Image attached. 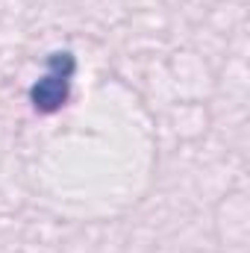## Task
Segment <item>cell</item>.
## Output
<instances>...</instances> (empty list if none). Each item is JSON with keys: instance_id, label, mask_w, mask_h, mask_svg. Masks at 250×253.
<instances>
[{"instance_id": "obj_1", "label": "cell", "mask_w": 250, "mask_h": 253, "mask_svg": "<svg viewBox=\"0 0 250 253\" xmlns=\"http://www.w3.org/2000/svg\"><path fill=\"white\" fill-rule=\"evenodd\" d=\"M74 71H77V59L71 50H53L47 56L44 74L33 83L30 88V103L36 112L50 115L59 112L68 97H71V83H74Z\"/></svg>"}]
</instances>
